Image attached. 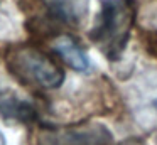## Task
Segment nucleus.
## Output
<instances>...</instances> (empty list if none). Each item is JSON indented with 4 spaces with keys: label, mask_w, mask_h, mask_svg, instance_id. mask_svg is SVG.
<instances>
[{
    "label": "nucleus",
    "mask_w": 157,
    "mask_h": 145,
    "mask_svg": "<svg viewBox=\"0 0 157 145\" xmlns=\"http://www.w3.org/2000/svg\"><path fill=\"white\" fill-rule=\"evenodd\" d=\"M133 22V0H105L95 25L90 30V39L110 61H117L127 47Z\"/></svg>",
    "instance_id": "obj_1"
},
{
    "label": "nucleus",
    "mask_w": 157,
    "mask_h": 145,
    "mask_svg": "<svg viewBox=\"0 0 157 145\" xmlns=\"http://www.w3.org/2000/svg\"><path fill=\"white\" fill-rule=\"evenodd\" d=\"M7 69L22 84L41 90H54L64 81V73L56 61L34 46H12L5 54Z\"/></svg>",
    "instance_id": "obj_2"
},
{
    "label": "nucleus",
    "mask_w": 157,
    "mask_h": 145,
    "mask_svg": "<svg viewBox=\"0 0 157 145\" xmlns=\"http://www.w3.org/2000/svg\"><path fill=\"white\" fill-rule=\"evenodd\" d=\"M37 145H115V142L105 125L79 123L41 128L37 133Z\"/></svg>",
    "instance_id": "obj_3"
},
{
    "label": "nucleus",
    "mask_w": 157,
    "mask_h": 145,
    "mask_svg": "<svg viewBox=\"0 0 157 145\" xmlns=\"http://www.w3.org/2000/svg\"><path fill=\"white\" fill-rule=\"evenodd\" d=\"M54 19L71 27H79L86 22L90 0H41Z\"/></svg>",
    "instance_id": "obj_4"
},
{
    "label": "nucleus",
    "mask_w": 157,
    "mask_h": 145,
    "mask_svg": "<svg viewBox=\"0 0 157 145\" xmlns=\"http://www.w3.org/2000/svg\"><path fill=\"white\" fill-rule=\"evenodd\" d=\"M52 47L69 67H73L76 71L88 69V57L71 36H59L52 42Z\"/></svg>",
    "instance_id": "obj_5"
},
{
    "label": "nucleus",
    "mask_w": 157,
    "mask_h": 145,
    "mask_svg": "<svg viewBox=\"0 0 157 145\" xmlns=\"http://www.w3.org/2000/svg\"><path fill=\"white\" fill-rule=\"evenodd\" d=\"M0 116L4 120L19 121V123H32L37 120V111L31 103L10 96L0 100Z\"/></svg>",
    "instance_id": "obj_6"
},
{
    "label": "nucleus",
    "mask_w": 157,
    "mask_h": 145,
    "mask_svg": "<svg viewBox=\"0 0 157 145\" xmlns=\"http://www.w3.org/2000/svg\"><path fill=\"white\" fill-rule=\"evenodd\" d=\"M118 145H144V143L139 140V138H128V140L122 142V143H118Z\"/></svg>",
    "instance_id": "obj_7"
},
{
    "label": "nucleus",
    "mask_w": 157,
    "mask_h": 145,
    "mask_svg": "<svg viewBox=\"0 0 157 145\" xmlns=\"http://www.w3.org/2000/svg\"><path fill=\"white\" fill-rule=\"evenodd\" d=\"M0 145H4V137H2V133H0Z\"/></svg>",
    "instance_id": "obj_8"
}]
</instances>
